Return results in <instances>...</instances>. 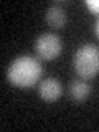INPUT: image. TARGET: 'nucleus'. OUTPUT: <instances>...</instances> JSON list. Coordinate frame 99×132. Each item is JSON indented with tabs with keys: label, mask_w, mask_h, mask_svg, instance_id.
<instances>
[{
	"label": "nucleus",
	"mask_w": 99,
	"mask_h": 132,
	"mask_svg": "<svg viewBox=\"0 0 99 132\" xmlns=\"http://www.w3.org/2000/svg\"><path fill=\"white\" fill-rule=\"evenodd\" d=\"M45 20L50 27L53 28H61L66 23V12L60 5H51L45 13Z\"/></svg>",
	"instance_id": "nucleus-5"
},
{
	"label": "nucleus",
	"mask_w": 99,
	"mask_h": 132,
	"mask_svg": "<svg viewBox=\"0 0 99 132\" xmlns=\"http://www.w3.org/2000/svg\"><path fill=\"white\" fill-rule=\"evenodd\" d=\"M43 68L41 63L36 60L35 56L23 55L15 58L8 66L7 78L13 86L18 88H31L33 84H36L38 79L41 78Z\"/></svg>",
	"instance_id": "nucleus-1"
},
{
	"label": "nucleus",
	"mask_w": 99,
	"mask_h": 132,
	"mask_svg": "<svg viewBox=\"0 0 99 132\" xmlns=\"http://www.w3.org/2000/svg\"><path fill=\"white\" fill-rule=\"evenodd\" d=\"M91 94V86L86 81H74L69 86V97L76 102H82L89 97Z\"/></svg>",
	"instance_id": "nucleus-6"
},
{
	"label": "nucleus",
	"mask_w": 99,
	"mask_h": 132,
	"mask_svg": "<svg viewBox=\"0 0 99 132\" xmlns=\"http://www.w3.org/2000/svg\"><path fill=\"white\" fill-rule=\"evenodd\" d=\"M74 69L82 79H91L99 73V48L96 45L86 43L78 48L74 55Z\"/></svg>",
	"instance_id": "nucleus-2"
},
{
	"label": "nucleus",
	"mask_w": 99,
	"mask_h": 132,
	"mask_svg": "<svg viewBox=\"0 0 99 132\" xmlns=\"http://www.w3.org/2000/svg\"><path fill=\"white\" fill-rule=\"evenodd\" d=\"M61 93H63V88H61L60 81L55 79V78H46V79H43L40 82L38 94H40V97L43 99V101L53 102L61 96Z\"/></svg>",
	"instance_id": "nucleus-4"
},
{
	"label": "nucleus",
	"mask_w": 99,
	"mask_h": 132,
	"mask_svg": "<svg viewBox=\"0 0 99 132\" xmlns=\"http://www.w3.org/2000/svg\"><path fill=\"white\" fill-rule=\"evenodd\" d=\"M94 33H96V36L99 38V18H97V22H96V25H94Z\"/></svg>",
	"instance_id": "nucleus-8"
},
{
	"label": "nucleus",
	"mask_w": 99,
	"mask_h": 132,
	"mask_svg": "<svg viewBox=\"0 0 99 132\" xmlns=\"http://www.w3.org/2000/svg\"><path fill=\"white\" fill-rule=\"evenodd\" d=\"M86 7H88L93 13H99V0H88V2H86Z\"/></svg>",
	"instance_id": "nucleus-7"
},
{
	"label": "nucleus",
	"mask_w": 99,
	"mask_h": 132,
	"mask_svg": "<svg viewBox=\"0 0 99 132\" xmlns=\"http://www.w3.org/2000/svg\"><path fill=\"white\" fill-rule=\"evenodd\" d=\"M63 43L61 38L55 33H43L36 38L35 43V51L41 60H53L61 53Z\"/></svg>",
	"instance_id": "nucleus-3"
}]
</instances>
